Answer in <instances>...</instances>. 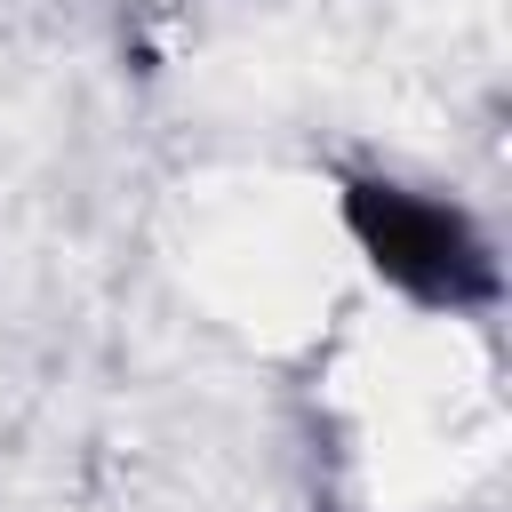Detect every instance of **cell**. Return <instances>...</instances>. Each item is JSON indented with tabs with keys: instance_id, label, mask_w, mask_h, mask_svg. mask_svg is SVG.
I'll return each instance as SVG.
<instances>
[{
	"instance_id": "6da1fadb",
	"label": "cell",
	"mask_w": 512,
	"mask_h": 512,
	"mask_svg": "<svg viewBox=\"0 0 512 512\" xmlns=\"http://www.w3.org/2000/svg\"><path fill=\"white\" fill-rule=\"evenodd\" d=\"M336 216H344V240L360 248V264L416 312H488L504 296L480 216L448 192H424L400 176H344Z\"/></svg>"
}]
</instances>
